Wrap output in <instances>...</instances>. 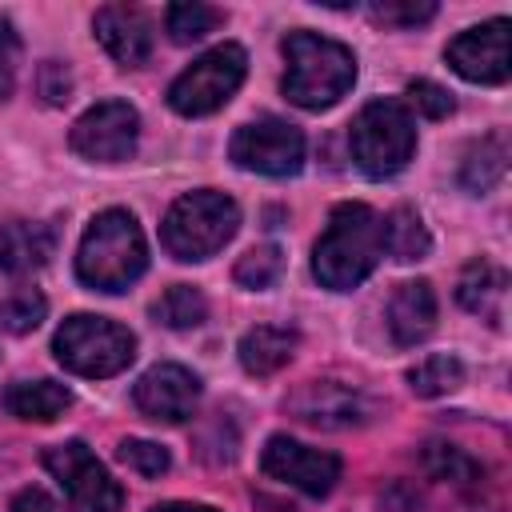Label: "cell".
<instances>
[{"label":"cell","mask_w":512,"mask_h":512,"mask_svg":"<svg viewBox=\"0 0 512 512\" xmlns=\"http://www.w3.org/2000/svg\"><path fill=\"white\" fill-rule=\"evenodd\" d=\"M240 228V208L232 196L216 188H196L172 200L160 224V244L176 260H208L216 256Z\"/></svg>","instance_id":"277c9868"},{"label":"cell","mask_w":512,"mask_h":512,"mask_svg":"<svg viewBox=\"0 0 512 512\" xmlns=\"http://www.w3.org/2000/svg\"><path fill=\"white\" fill-rule=\"evenodd\" d=\"M152 512H216V508H208V504H192V500H164V504H156Z\"/></svg>","instance_id":"e575fe53"},{"label":"cell","mask_w":512,"mask_h":512,"mask_svg":"<svg viewBox=\"0 0 512 512\" xmlns=\"http://www.w3.org/2000/svg\"><path fill=\"white\" fill-rule=\"evenodd\" d=\"M444 60L452 64L456 76L472 80V84H504L512 64H508V20L496 16L488 24H476L468 32H460L456 40H448Z\"/></svg>","instance_id":"4fadbf2b"},{"label":"cell","mask_w":512,"mask_h":512,"mask_svg":"<svg viewBox=\"0 0 512 512\" xmlns=\"http://www.w3.org/2000/svg\"><path fill=\"white\" fill-rule=\"evenodd\" d=\"M296 344H300V336L292 328H284V324H256V328H248L240 336V348L236 352H240L244 372L272 376V372H280L296 356Z\"/></svg>","instance_id":"d6986e66"},{"label":"cell","mask_w":512,"mask_h":512,"mask_svg":"<svg viewBox=\"0 0 512 512\" xmlns=\"http://www.w3.org/2000/svg\"><path fill=\"white\" fill-rule=\"evenodd\" d=\"M8 412L32 424H52L56 416H64V408L72 404V392L60 380H20L8 388L4 396Z\"/></svg>","instance_id":"ffe728a7"},{"label":"cell","mask_w":512,"mask_h":512,"mask_svg":"<svg viewBox=\"0 0 512 512\" xmlns=\"http://www.w3.org/2000/svg\"><path fill=\"white\" fill-rule=\"evenodd\" d=\"M460 384H464V364L456 356H448V352H432L416 368H408V388L416 396H444V392H452Z\"/></svg>","instance_id":"484cf974"},{"label":"cell","mask_w":512,"mask_h":512,"mask_svg":"<svg viewBox=\"0 0 512 512\" xmlns=\"http://www.w3.org/2000/svg\"><path fill=\"white\" fill-rule=\"evenodd\" d=\"M380 24H392V28H416L424 20L436 16V4L432 0H384V4H372L368 8Z\"/></svg>","instance_id":"f546056e"},{"label":"cell","mask_w":512,"mask_h":512,"mask_svg":"<svg viewBox=\"0 0 512 512\" xmlns=\"http://www.w3.org/2000/svg\"><path fill=\"white\" fill-rule=\"evenodd\" d=\"M224 24V8H212V4H200V0H184V4H172L164 12V28L176 44H192V40H204L208 32H216Z\"/></svg>","instance_id":"d4e9b609"},{"label":"cell","mask_w":512,"mask_h":512,"mask_svg":"<svg viewBox=\"0 0 512 512\" xmlns=\"http://www.w3.org/2000/svg\"><path fill=\"white\" fill-rule=\"evenodd\" d=\"M280 272H284V252H280L276 244H256V248H248V252L236 260V268H232L236 284L248 288V292L272 288V284L280 280Z\"/></svg>","instance_id":"4316f807"},{"label":"cell","mask_w":512,"mask_h":512,"mask_svg":"<svg viewBox=\"0 0 512 512\" xmlns=\"http://www.w3.org/2000/svg\"><path fill=\"white\" fill-rule=\"evenodd\" d=\"M348 148H352V160L364 176L388 180L412 160L416 124L400 100H384V96L368 100L348 128Z\"/></svg>","instance_id":"5b68a950"},{"label":"cell","mask_w":512,"mask_h":512,"mask_svg":"<svg viewBox=\"0 0 512 512\" xmlns=\"http://www.w3.org/2000/svg\"><path fill=\"white\" fill-rule=\"evenodd\" d=\"M244 72L248 52L240 44H216L168 84V104L180 116H208L232 100V92L244 84Z\"/></svg>","instance_id":"52a82bcc"},{"label":"cell","mask_w":512,"mask_h":512,"mask_svg":"<svg viewBox=\"0 0 512 512\" xmlns=\"http://www.w3.org/2000/svg\"><path fill=\"white\" fill-rule=\"evenodd\" d=\"M44 468L64 488L72 512H120L124 508V488L112 480V472L92 456L84 440L52 444L44 452Z\"/></svg>","instance_id":"ba28073f"},{"label":"cell","mask_w":512,"mask_h":512,"mask_svg":"<svg viewBox=\"0 0 512 512\" xmlns=\"http://www.w3.org/2000/svg\"><path fill=\"white\" fill-rule=\"evenodd\" d=\"M456 300L472 316H480L488 324H500L504 320V300H508V272L496 260L476 256L472 264H464V272L456 280Z\"/></svg>","instance_id":"ac0fdd59"},{"label":"cell","mask_w":512,"mask_h":512,"mask_svg":"<svg viewBox=\"0 0 512 512\" xmlns=\"http://www.w3.org/2000/svg\"><path fill=\"white\" fill-rule=\"evenodd\" d=\"M284 408L292 420L312 428H356L372 420V400L364 388L344 380H304L296 392H288Z\"/></svg>","instance_id":"7c38bea8"},{"label":"cell","mask_w":512,"mask_h":512,"mask_svg":"<svg viewBox=\"0 0 512 512\" xmlns=\"http://www.w3.org/2000/svg\"><path fill=\"white\" fill-rule=\"evenodd\" d=\"M56 232L44 220H4L0 224V272L28 276L52 260Z\"/></svg>","instance_id":"2e32d148"},{"label":"cell","mask_w":512,"mask_h":512,"mask_svg":"<svg viewBox=\"0 0 512 512\" xmlns=\"http://www.w3.org/2000/svg\"><path fill=\"white\" fill-rule=\"evenodd\" d=\"M228 156L244 172L260 176H292L304 164V132L280 116H256L236 128Z\"/></svg>","instance_id":"9c48e42d"},{"label":"cell","mask_w":512,"mask_h":512,"mask_svg":"<svg viewBox=\"0 0 512 512\" xmlns=\"http://www.w3.org/2000/svg\"><path fill=\"white\" fill-rule=\"evenodd\" d=\"M8 512H60V508H56V500L44 488H24V492H16Z\"/></svg>","instance_id":"836d02e7"},{"label":"cell","mask_w":512,"mask_h":512,"mask_svg":"<svg viewBox=\"0 0 512 512\" xmlns=\"http://www.w3.org/2000/svg\"><path fill=\"white\" fill-rule=\"evenodd\" d=\"M288 68H284V96L296 108L320 112L332 108L352 84H356V56L348 44L320 36V32H288L280 44Z\"/></svg>","instance_id":"3957f363"},{"label":"cell","mask_w":512,"mask_h":512,"mask_svg":"<svg viewBox=\"0 0 512 512\" xmlns=\"http://www.w3.org/2000/svg\"><path fill=\"white\" fill-rule=\"evenodd\" d=\"M436 328V292L428 280H404L388 300V332L400 348L428 340Z\"/></svg>","instance_id":"e0dca14e"},{"label":"cell","mask_w":512,"mask_h":512,"mask_svg":"<svg viewBox=\"0 0 512 512\" xmlns=\"http://www.w3.org/2000/svg\"><path fill=\"white\" fill-rule=\"evenodd\" d=\"M132 400L156 424H184L200 404V376L184 364H156L136 380Z\"/></svg>","instance_id":"5bb4252c"},{"label":"cell","mask_w":512,"mask_h":512,"mask_svg":"<svg viewBox=\"0 0 512 512\" xmlns=\"http://www.w3.org/2000/svg\"><path fill=\"white\" fill-rule=\"evenodd\" d=\"M380 236H384V252L400 264H412V260H424L428 248H432V236L424 228V220L416 216V208L400 204L392 208L384 220H380Z\"/></svg>","instance_id":"7402d4cb"},{"label":"cell","mask_w":512,"mask_h":512,"mask_svg":"<svg viewBox=\"0 0 512 512\" xmlns=\"http://www.w3.org/2000/svg\"><path fill=\"white\" fill-rule=\"evenodd\" d=\"M408 100H412V108L424 112L428 120H444V116L456 108L452 92L440 88L436 80H412V84H408Z\"/></svg>","instance_id":"4dcf8cb0"},{"label":"cell","mask_w":512,"mask_h":512,"mask_svg":"<svg viewBox=\"0 0 512 512\" xmlns=\"http://www.w3.org/2000/svg\"><path fill=\"white\" fill-rule=\"evenodd\" d=\"M152 316L164 324V328H200L208 320V300L200 288L192 284H172L156 304H152Z\"/></svg>","instance_id":"cb8c5ba5"},{"label":"cell","mask_w":512,"mask_h":512,"mask_svg":"<svg viewBox=\"0 0 512 512\" xmlns=\"http://www.w3.org/2000/svg\"><path fill=\"white\" fill-rule=\"evenodd\" d=\"M52 352H56V360H60L68 372L100 380V376H116V372H124V368L132 364V356H136V336H132L124 324L108 320V316L76 312V316H68V320L56 328Z\"/></svg>","instance_id":"8992f818"},{"label":"cell","mask_w":512,"mask_h":512,"mask_svg":"<svg viewBox=\"0 0 512 512\" xmlns=\"http://www.w3.org/2000/svg\"><path fill=\"white\" fill-rule=\"evenodd\" d=\"M136 136H140V112L128 100H100L72 124L68 144L76 156L92 164H116L136 152Z\"/></svg>","instance_id":"30bf717a"},{"label":"cell","mask_w":512,"mask_h":512,"mask_svg":"<svg viewBox=\"0 0 512 512\" xmlns=\"http://www.w3.org/2000/svg\"><path fill=\"white\" fill-rule=\"evenodd\" d=\"M116 460L124 464V468H132L136 476H164L168 468H172V456H168V448L164 444H156V440H136V436H128V440H120L116 444Z\"/></svg>","instance_id":"f1b7e54d"},{"label":"cell","mask_w":512,"mask_h":512,"mask_svg":"<svg viewBox=\"0 0 512 512\" xmlns=\"http://www.w3.org/2000/svg\"><path fill=\"white\" fill-rule=\"evenodd\" d=\"M36 88H40V96H44L48 104H64L68 92H72V72H68V64L44 60L40 72H36Z\"/></svg>","instance_id":"d6a6232c"},{"label":"cell","mask_w":512,"mask_h":512,"mask_svg":"<svg viewBox=\"0 0 512 512\" xmlns=\"http://www.w3.org/2000/svg\"><path fill=\"white\" fill-rule=\"evenodd\" d=\"M48 312V300L36 288H8L0 292V324L8 332H32Z\"/></svg>","instance_id":"83f0119b"},{"label":"cell","mask_w":512,"mask_h":512,"mask_svg":"<svg viewBox=\"0 0 512 512\" xmlns=\"http://www.w3.org/2000/svg\"><path fill=\"white\" fill-rule=\"evenodd\" d=\"M380 256V216L368 204H336L324 236L312 248V276L332 292H352L376 272Z\"/></svg>","instance_id":"6da1fadb"},{"label":"cell","mask_w":512,"mask_h":512,"mask_svg":"<svg viewBox=\"0 0 512 512\" xmlns=\"http://www.w3.org/2000/svg\"><path fill=\"white\" fill-rule=\"evenodd\" d=\"M16 68H20V36H16L12 20L0 16V100L12 92V84H16Z\"/></svg>","instance_id":"1f68e13d"},{"label":"cell","mask_w":512,"mask_h":512,"mask_svg":"<svg viewBox=\"0 0 512 512\" xmlns=\"http://www.w3.org/2000/svg\"><path fill=\"white\" fill-rule=\"evenodd\" d=\"M92 28H96V40L104 44V52L120 68H140L152 56L156 32H152L148 12L136 8V4H104V8H96Z\"/></svg>","instance_id":"9a60e30c"},{"label":"cell","mask_w":512,"mask_h":512,"mask_svg":"<svg viewBox=\"0 0 512 512\" xmlns=\"http://www.w3.org/2000/svg\"><path fill=\"white\" fill-rule=\"evenodd\" d=\"M420 464H424V472H428L432 480H440V484H460V488H468V484L480 480V464H476L464 448H456V444H440V440L424 444Z\"/></svg>","instance_id":"603a6c76"},{"label":"cell","mask_w":512,"mask_h":512,"mask_svg":"<svg viewBox=\"0 0 512 512\" xmlns=\"http://www.w3.org/2000/svg\"><path fill=\"white\" fill-rule=\"evenodd\" d=\"M260 468H264V476H272L280 484H292L304 496H328L336 488L340 472H344L336 452L308 448L292 436H268V444L260 452Z\"/></svg>","instance_id":"8fae6325"},{"label":"cell","mask_w":512,"mask_h":512,"mask_svg":"<svg viewBox=\"0 0 512 512\" xmlns=\"http://www.w3.org/2000/svg\"><path fill=\"white\" fill-rule=\"evenodd\" d=\"M148 268V244L132 212L104 208L80 236L76 248V276L92 292H124Z\"/></svg>","instance_id":"7a4b0ae2"},{"label":"cell","mask_w":512,"mask_h":512,"mask_svg":"<svg viewBox=\"0 0 512 512\" xmlns=\"http://www.w3.org/2000/svg\"><path fill=\"white\" fill-rule=\"evenodd\" d=\"M504 172H508V136H504V132L480 136V140L464 152V160H460V184H464L468 192H488V188H496V184L504 180Z\"/></svg>","instance_id":"44dd1931"}]
</instances>
